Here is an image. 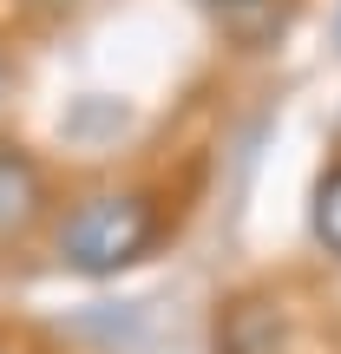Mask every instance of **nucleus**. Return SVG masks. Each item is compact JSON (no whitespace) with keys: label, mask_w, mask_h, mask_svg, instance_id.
I'll list each match as a JSON object with an SVG mask.
<instances>
[{"label":"nucleus","mask_w":341,"mask_h":354,"mask_svg":"<svg viewBox=\"0 0 341 354\" xmlns=\"http://www.w3.org/2000/svg\"><path fill=\"white\" fill-rule=\"evenodd\" d=\"M165 230H171V210L158 184H92L79 197H59L39 250L53 256V269L79 282H112L125 269L151 263Z\"/></svg>","instance_id":"obj_1"},{"label":"nucleus","mask_w":341,"mask_h":354,"mask_svg":"<svg viewBox=\"0 0 341 354\" xmlns=\"http://www.w3.org/2000/svg\"><path fill=\"white\" fill-rule=\"evenodd\" d=\"M53 210H59L53 171L39 165V151H26L20 138H7V131H0V256L46 243Z\"/></svg>","instance_id":"obj_2"},{"label":"nucleus","mask_w":341,"mask_h":354,"mask_svg":"<svg viewBox=\"0 0 341 354\" xmlns=\"http://www.w3.org/2000/svg\"><path fill=\"white\" fill-rule=\"evenodd\" d=\"M216 354H289V308L269 289L230 295L216 315Z\"/></svg>","instance_id":"obj_3"},{"label":"nucleus","mask_w":341,"mask_h":354,"mask_svg":"<svg viewBox=\"0 0 341 354\" xmlns=\"http://www.w3.org/2000/svg\"><path fill=\"white\" fill-rule=\"evenodd\" d=\"M308 236L329 263H341V158H329L315 190H308Z\"/></svg>","instance_id":"obj_4"},{"label":"nucleus","mask_w":341,"mask_h":354,"mask_svg":"<svg viewBox=\"0 0 341 354\" xmlns=\"http://www.w3.org/2000/svg\"><path fill=\"white\" fill-rule=\"evenodd\" d=\"M203 7H216V13H250V7H269V0H203Z\"/></svg>","instance_id":"obj_5"},{"label":"nucleus","mask_w":341,"mask_h":354,"mask_svg":"<svg viewBox=\"0 0 341 354\" xmlns=\"http://www.w3.org/2000/svg\"><path fill=\"white\" fill-rule=\"evenodd\" d=\"M20 7H33V13H66V7H79V0H20Z\"/></svg>","instance_id":"obj_6"},{"label":"nucleus","mask_w":341,"mask_h":354,"mask_svg":"<svg viewBox=\"0 0 341 354\" xmlns=\"http://www.w3.org/2000/svg\"><path fill=\"white\" fill-rule=\"evenodd\" d=\"M0 354H20V342H13V335H0Z\"/></svg>","instance_id":"obj_7"}]
</instances>
